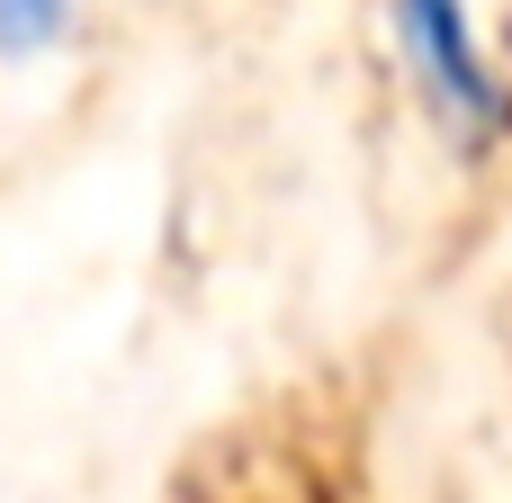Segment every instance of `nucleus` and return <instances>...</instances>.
Instances as JSON below:
<instances>
[{"mask_svg": "<svg viewBox=\"0 0 512 503\" xmlns=\"http://www.w3.org/2000/svg\"><path fill=\"white\" fill-rule=\"evenodd\" d=\"M396 36H405L423 90H432L459 126H477V135L512 126V90L495 81L486 45H477V27H468V0H396Z\"/></svg>", "mask_w": 512, "mask_h": 503, "instance_id": "nucleus-1", "label": "nucleus"}, {"mask_svg": "<svg viewBox=\"0 0 512 503\" xmlns=\"http://www.w3.org/2000/svg\"><path fill=\"white\" fill-rule=\"evenodd\" d=\"M72 27V0H0V54H45Z\"/></svg>", "mask_w": 512, "mask_h": 503, "instance_id": "nucleus-2", "label": "nucleus"}]
</instances>
